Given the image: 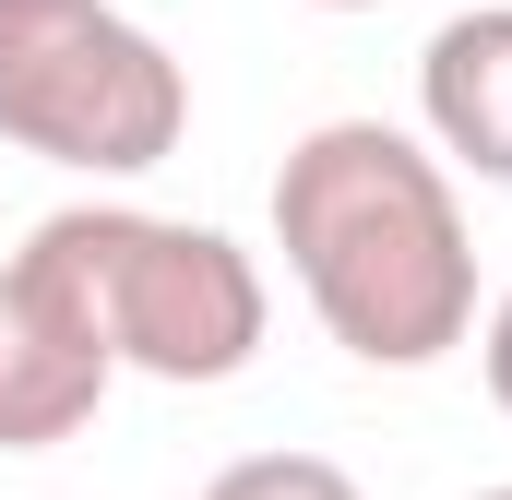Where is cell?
Segmentation results:
<instances>
[{
	"label": "cell",
	"mask_w": 512,
	"mask_h": 500,
	"mask_svg": "<svg viewBox=\"0 0 512 500\" xmlns=\"http://www.w3.org/2000/svg\"><path fill=\"white\" fill-rule=\"evenodd\" d=\"M274 250L358 370H441L477 334V227L453 167L393 120H322L274 167Z\"/></svg>",
	"instance_id": "cell-1"
},
{
	"label": "cell",
	"mask_w": 512,
	"mask_h": 500,
	"mask_svg": "<svg viewBox=\"0 0 512 500\" xmlns=\"http://www.w3.org/2000/svg\"><path fill=\"white\" fill-rule=\"evenodd\" d=\"M24 262L96 322V346L143 381H239L262 358V322H274V286L227 227H191V215H143V203H72L48 215Z\"/></svg>",
	"instance_id": "cell-2"
},
{
	"label": "cell",
	"mask_w": 512,
	"mask_h": 500,
	"mask_svg": "<svg viewBox=\"0 0 512 500\" xmlns=\"http://www.w3.org/2000/svg\"><path fill=\"white\" fill-rule=\"evenodd\" d=\"M179 131L191 72L120 0H0V143L72 179H143L179 155Z\"/></svg>",
	"instance_id": "cell-3"
},
{
	"label": "cell",
	"mask_w": 512,
	"mask_h": 500,
	"mask_svg": "<svg viewBox=\"0 0 512 500\" xmlns=\"http://www.w3.org/2000/svg\"><path fill=\"white\" fill-rule=\"evenodd\" d=\"M120 358L96 346V322L12 250L0 262V453H60L72 429H96Z\"/></svg>",
	"instance_id": "cell-4"
},
{
	"label": "cell",
	"mask_w": 512,
	"mask_h": 500,
	"mask_svg": "<svg viewBox=\"0 0 512 500\" xmlns=\"http://www.w3.org/2000/svg\"><path fill=\"white\" fill-rule=\"evenodd\" d=\"M417 120H429V155L441 167L512 191V0L453 12L417 48Z\"/></svg>",
	"instance_id": "cell-5"
},
{
	"label": "cell",
	"mask_w": 512,
	"mask_h": 500,
	"mask_svg": "<svg viewBox=\"0 0 512 500\" xmlns=\"http://www.w3.org/2000/svg\"><path fill=\"white\" fill-rule=\"evenodd\" d=\"M203 500H370V489H358L334 453H239Z\"/></svg>",
	"instance_id": "cell-6"
},
{
	"label": "cell",
	"mask_w": 512,
	"mask_h": 500,
	"mask_svg": "<svg viewBox=\"0 0 512 500\" xmlns=\"http://www.w3.org/2000/svg\"><path fill=\"white\" fill-rule=\"evenodd\" d=\"M465 346H477V381H489V405L512 417V286L477 310V334H465Z\"/></svg>",
	"instance_id": "cell-7"
},
{
	"label": "cell",
	"mask_w": 512,
	"mask_h": 500,
	"mask_svg": "<svg viewBox=\"0 0 512 500\" xmlns=\"http://www.w3.org/2000/svg\"><path fill=\"white\" fill-rule=\"evenodd\" d=\"M310 12H382V0H310Z\"/></svg>",
	"instance_id": "cell-8"
},
{
	"label": "cell",
	"mask_w": 512,
	"mask_h": 500,
	"mask_svg": "<svg viewBox=\"0 0 512 500\" xmlns=\"http://www.w3.org/2000/svg\"><path fill=\"white\" fill-rule=\"evenodd\" d=\"M477 500H512V489H477Z\"/></svg>",
	"instance_id": "cell-9"
}]
</instances>
